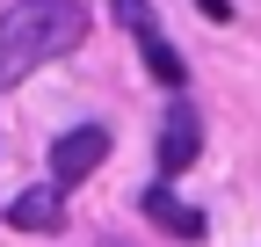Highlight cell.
<instances>
[{"label":"cell","instance_id":"277c9868","mask_svg":"<svg viewBox=\"0 0 261 247\" xmlns=\"http://www.w3.org/2000/svg\"><path fill=\"white\" fill-rule=\"evenodd\" d=\"M196 153H203V116H196V102H167V116H160V175H189Z\"/></svg>","mask_w":261,"mask_h":247},{"label":"cell","instance_id":"6da1fadb","mask_svg":"<svg viewBox=\"0 0 261 247\" xmlns=\"http://www.w3.org/2000/svg\"><path fill=\"white\" fill-rule=\"evenodd\" d=\"M73 44H87V8L80 0H15L0 15V95L22 87L37 66L65 58Z\"/></svg>","mask_w":261,"mask_h":247},{"label":"cell","instance_id":"5b68a950","mask_svg":"<svg viewBox=\"0 0 261 247\" xmlns=\"http://www.w3.org/2000/svg\"><path fill=\"white\" fill-rule=\"evenodd\" d=\"M8 226H15V233H58V226H65V189H58V182L22 189V196L8 204Z\"/></svg>","mask_w":261,"mask_h":247},{"label":"cell","instance_id":"52a82bcc","mask_svg":"<svg viewBox=\"0 0 261 247\" xmlns=\"http://www.w3.org/2000/svg\"><path fill=\"white\" fill-rule=\"evenodd\" d=\"M196 8H203V15H211V22H218V15H232V8H225V0H196Z\"/></svg>","mask_w":261,"mask_h":247},{"label":"cell","instance_id":"3957f363","mask_svg":"<svg viewBox=\"0 0 261 247\" xmlns=\"http://www.w3.org/2000/svg\"><path fill=\"white\" fill-rule=\"evenodd\" d=\"M102 160H109V131H102V124H80V131L51 138V182H58V189L87 182L94 167H102Z\"/></svg>","mask_w":261,"mask_h":247},{"label":"cell","instance_id":"ba28073f","mask_svg":"<svg viewBox=\"0 0 261 247\" xmlns=\"http://www.w3.org/2000/svg\"><path fill=\"white\" fill-rule=\"evenodd\" d=\"M102 247H123V240H102Z\"/></svg>","mask_w":261,"mask_h":247},{"label":"cell","instance_id":"7a4b0ae2","mask_svg":"<svg viewBox=\"0 0 261 247\" xmlns=\"http://www.w3.org/2000/svg\"><path fill=\"white\" fill-rule=\"evenodd\" d=\"M109 15L130 29V44H138V58H145V73H152V80H167V87L189 80L181 51L167 44V29H160V15H152V0H109Z\"/></svg>","mask_w":261,"mask_h":247},{"label":"cell","instance_id":"8992f818","mask_svg":"<svg viewBox=\"0 0 261 247\" xmlns=\"http://www.w3.org/2000/svg\"><path fill=\"white\" fill-rule=\"evenodd\" d=\"M138 204H145V218H152V226H167L174 240H203V211H189V204L167 189V182H152Z\"/></svg>","mask_w":261,"mask_h":247}]
</instances>
